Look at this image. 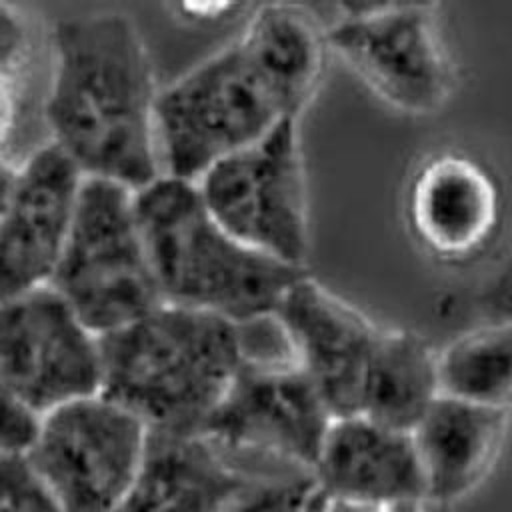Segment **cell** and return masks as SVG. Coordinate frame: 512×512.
<instances>
[{"instance_id":"2","label":"cell","mask_w":512,"mask_h":512,"mask_svg":"<svg viewBox=\"0 0 512 512\" xmlns=\"http://www.w3.org/2000/svg\"><path fill=\"white\" fill-rule=\"evenodd\" d=\"M100 350V394L150 434H202L244 362L240 324L168 302L100 336Z\"/></svg>"},{"instance_id":"4","label":"cell","mask_w":512,"mask_h":512,"mask_svg":"<svg viewBox=\"0 0 512 512\" xmlns=\"http://www.w3.org/2000/svg\"><path fill=\"white\" fill-rule=\"evenodd\" d=\"M50 286L96 336L116 332L162 304L134 190L84 178Z\"/></svg>"},{"instance_id":"7","label":"cell","mask_w":512,"mask_h":512,"mask_svg":"<svg viewBox=\"0 0 512 512\" xmlns=\"http://www.w3.org/2000/svg\"><path fill=\"white\" fill-rule=\"evenodd\" d=\"M194 184L210 216L232 238L274 260L308 268L310 202L300 120L282 118Z\"/></svg>"},{"instance_id":"14","label":"cell","mask_w":512,"mask_h":512,"mask_svg":"<svg viewBox=\"0 0 512 512\" xmlns=\"http://www.w3.org/2000/svg\"><path fill=\"white\" fill-rule=\"evenodd\" d=\"M498 188L490 172L460 152H440L414 174L408 216L416 238L436 256L466 258L494 234Z\"/></svg>"},{"instance_id":"1","label":"cell","mask_w":512,"mask_h":512,"mask_svg":"<svg viewBox=\"0 0 512 512\" xmlns=\"http://www.w3.org/2000/svg\"><path fill=\"white\" fill-rule=\"evenodd\" d=\"M42 114L48 142L84 178L140 190L162 176L154 64L138 24L118 10L60 18L50 32Z\"/></svg>"},{"instance_id":"21","label":"cell","mask_w":512,"mask_h":512,"mask_svg":"<svg viewBox=\"0 0 512 512\" xmlns=\"http://www.w3.org/2000/svg\"><path fill=\"white\" fill-rule=\"evenodd\" d=\"M0 512H60L24 452H0Z\"/></svg>"},{"instance_id":"27","label":"cell","mask_w":512,"mask_h":512,"mask_svg":"<svg viewBox=\"0 0 512 512\" xmlns=\"http://www.w3.org/2000/svg\"><path fill=\"white\" fill-rule=\"evenodd\" d=\"M16 166L8 158H0V214L8 202L14 178H16Z\"/></svg>"},{"instance_id":"20","label":"cell","mask_w":512,"mask_h":512,"mask_svg":"<svg viewBox=\"0 0 512 512\" xmlns=\"http://www.w3.org/2000/svg\"><path fill=\"white\" fill-rule=\"evenodd\" d=\"M318 494L312 472H296L262 480L234 500L224 512H308Z\"/></svg>"},{"instance_id":"17","label":"cell","mask_w":512,"mask_h":512,"mask_svg":"<svg viewBox=\"0 0 512 512\" xmlns=\"http://www.w3.org/2000/svg\"><path fill=\"white\" fill-rule=\"evenodd\" d=\"M510 410L440 394L412 438L426 482V502L450 504L472 492L502 448Z\"/></svg>"},{"instance_id":"3","label":"cell","mask_w":512,"mask_h":512,"mask_svg":"<svg viewBox=\"0 0 512 512\" xmlns=\"http://www.w3.org/2000/svg\"><path fill=\"white\" fill-rule=\"evenodd\" d=\"M134 204L162 302L248 324L274 316L288 290L310 274L232 238L194 182L162 174L134 192Z\"/></svg>"},{"instance_id":"8","label":"cell","mask_w":512,"mask_h":512,"mask_svg":"<svg viewBox=\"0 0 512 512\" xmlns=\"http://www.w3.org/2000/svg\"><path fill=\"white\" fill-rule=\"evenodd\" d=\"M330 52L384 104L410 114L438 112L456 74L438 4H344L328 24Z\"/></svg>"},{"instance_id":"10","label":"cell","mask_w":512,"mask_h":512,"mask_svg":"<svg viewBox=\"0 0 512 512\" xmlns=\"http://www.w3.org/2000/svg\"><path fill=\"white\" fill-rule=\"evenodd\" d=\"M0 380L34 416L100 392L96 336L52 288L0 302Z\"/></svg>"},{"instance_id":"12","label":"cell","mask_w":512,"mask_h":512,"mask_svg":"<svg viewBox=\"0 0 512 512\" xmlns=\"http://www.w3.org/2000/svg\"><path fill=\"white\" fill-rule=\"evenodd\" d=\"M274 318L332 420L358 416L366 372L384 326L312 274L288 290Z\"/></svg>"},{"instance_id":"6","label":"cell","mask_w":512,"mask_h":512,"mask_svg":"<svg viewBox=\"0 0 512 512\" xmlns=\"http://www.w3.org/2000/svg\"><path fill=\"white\" fill-rule=\"evenodd\" d=\"M330 424L292 354H244L202 436L248 474L284 476L314 470Z\"/></svg>"},{"instance_id":"13","label":"cell","mask_w":512,"mask_h":512,"mask_svg":"<svg viewBox=\"0 0 512 512\" xmlns=\"http://www.w3.org/2000/svg\"><path fill=\"white\" fill-rule=\"evenodd\" d=\"M312 472L318 490L332 500L380 510L426 502L412 434L366 416L332 420Z\"/></svg>"},{"instance_id":"19","label":"cell","mask_w":512,"mask_h":512,"mask_svg":"<svg viewBox=\"0 0 512 512\" xmlns=\"http://www.w3.org/2000/svg\"><path fill=\"white\" fill-rule=\"evenodd\" d=\"M440 392L458 400L512 408V322H484L438 350Z\"/></svg>"},{"instance_id":"25","label":"cell","mask_w":512,"mask_h":512,"mask_svg":"<svg viewBox=\"0 0 512 512\" xmlns=\"http://www.w3.org/2000/svg\"><path fill=\"white\" fill-rule=\"evenodd\" d=\"M16 84L0 78V158H6V146L16 118Z\"/></svg>"},{"instance_id":"26","label":"cell","mask_w":512,"mask_h":512,"mask_svg":"<svg viewBox=\"0 0 512 512\" xmlns=\"http://www.w3.org/2000/svg\"><path fill=\"white\" fill-rule=\"evenodd\" d=\"M308 512H384L380 508H372V506H360V504H350V502H340V500H332L326 498L320 490L314 498V502L310 504Z\"/></svg>"},{"instance_id":"5","label":"cell","mask_w":512,"mask_h":512,"mask_svg":"<svg viewBox=\"0 0 512 512\" xmlns=\"http://www.w3.org/2000/svg\"><path fill=\"white\" fill-rule=\"evenodd\" d=\"M154 116L162 174L188 182L286 118L234 38L162 86Z\"/></svg>"},{"instance_id":"22","label":"cell","mask_w":512,"mask_h":512,"mask_svg":"<svg viewBox=\"0 0 512 512\" xmlns=\"http://www.w3.org/2000/svg\"><path fill=\"white\" fill-rule=\"evenodd\" d=\"M36 46V24L26 8L0 2V78L18 82Z\"/></svg>"},{"instance_id":"18","label":"cell","mask_w":512,"mask_h":512,"mask_svg":"<svg viewBox=\"0 0 512 512\" xmlns=\"http://www.w3.org/2000/svg\"><path fill=\"white\" fill-rule=\"evenodd\" d=\"M440 394L438 350L416 332L384 328L366 372L358 416L412 434Z\"/></svg>"},{"instance_id":"23","label":"cell","mask_w":512,"mask_h":512,"mask_svg":"<svg viewBox=\"0 0 512 512\" xmlns=\"http://www.w3.org/2000/svg\"><path fill=\"white\" fill-rule=\"evenodd\" d=\"M38 426V416L26 410L0 380V452H26Z\"/></svg>"},{"instance_id":"24","label":"cell","mask_w":512,"mask_h":512,"mask_svg":"<svg viewBox=\"0 0 512 512\" xmlns=\"http://www.w3.org/2000/svg\"><path fill=\"white\" fill-rule=\"evenodd\" d=\"M478 308L486 322H512V250L484 282Z\"/></svg>"},{"instance_id":"9","label":"cell","mask_w":512,"mask_h":512,"mask_svg":"<svg viewBox=\"0 0 512 512\" xmlns=\"http://www.w3.org/2000/svg\"><path fill=\"white\" fill-rule=\"evenodd\" d=\"M148 434L140 418L98 392L42 414L24 454L60 512H116Z\"/></svg>"},{"instance_id":"15","label":"cell","mask_w":512,"mask_h":512,"mask_svg":"<svg viewBox=\"0 0 512 512\" xmlns=\"http://www.w3.org/2000/svg\"><path fill=\"white\" fill-rule=\"evenodd\" d=\"M268 478L244 472L202 434H148L138 476L116 512H224Z\"/></svg>"},{"instance_id":"16","label":"cell","mask_w":512,"mask_h":512,"mask_svg":"<svg viewBox=\"0 0 512 512\" xmlns=\"http://www.w3.org/2000/svg\"><path fill=\"white\" fill-rule=\"evenodd\" d=\"M286 118H302L324 80L328 24L296 2L260 4L234 38Z\"/></svg>"},{"instance_id":"28","label":"cell","mask_w":512,"mask_h":512,"mask_svg":"<svg viewBox=\"0 0 512 512\" xmlns=\"http://www.w3.org/2000/svg\"><path fill=\"white\" fill-rule=\"evenodd\" d=\"M384 512H426V510H424V504H400V506L386 508Z\"/></svg>"},{"instance_id":"11","label":"cell","mask_w":512,"mask_h":512,"mask_svg":"<svg viewBox=\"0 0 512 512\" xmlns=\"http://www.w3.org/2000/svg\"><path fill=\"white\" fill-rule=\"evenodd\" d=\"M84 176L52 142L22 164L0 214V302L50 286Z\"/></svg>"}]
</instances>
